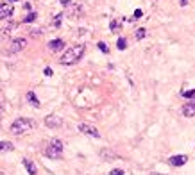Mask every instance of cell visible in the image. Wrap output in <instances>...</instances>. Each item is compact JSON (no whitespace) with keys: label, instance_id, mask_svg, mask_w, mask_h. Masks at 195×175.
<instances>
[{"label":"cell","instance_id":"9","mask_svg":"<svg viewBox=\"0 0 195 175\" xmlns=\"http://www.w3.org/2000/svg\"><path fill=\"white\" fill-rule=\"evenodd\" d=\"M168 163L172 166H183V164L188 163V156H184V154H179V156H172L168 159Z\"/></svg>","mask_w":195,"mask_h":175},{"label":"cell","instance_id":"31","mask_svg":"<svg viewBox=\"0 0 195 175\" xmlns=\"http://www.w3.org/2000/svg\"><path fill=\"white\" fill-rule=\"evenodd\" d=\"M0 116H2V113H0Z\"/></svg>","mask_w":195,"mask_h":175},{"label":"cell","instance_id":"30","mask_svg":"<svg viewBox=\"0 0 195 175\" xmlns=\"http://www.w3.org/2000/svg\"><path fill=\"white\" fill-rule=\"evenodd\" d=\"M7 2H18V0H7Z\"/></svg>","mask_w":195,"mask_h":175},{"label":"cell","instance_id":"5","mask_svg":"<svg viewBox=\"0 0 195 175\" xmlns=\"http://www.w3.org/2000/svg\"><path fill=\"white\" fill-rule=\"evenodd\" d=\"M79 130L86 136H91V138H100V132L93 127V125H88V123H81L79 125Z\"/></svg>","mask_w":195,"mask_h":175},{"label":"cell","instance_id":"14","mask_svg":"<svg viewBox=\"0 0 195 175\" xmlns=\"http://www.w3.org/2000/svg\"><path fill=\"white\" fill-rule=\"evenodd\" d=\"M16 27V23H9L7 27H4V29H0V38H7L9 34H11V30Z\"/></svg>","mask_w":195,"mask_h":175},{"label":"cell","instance_id":"26","mask_svg":"<svg viewBox=\"0 0 195 175\" xmlns=\"http://www.w3.org/2000/svg\"><path fill=\"white\" fill-rule=\"evenodd\" d=\"M43 73H45L47 77H50V75H52V68H45V70H43Z\"/></svg>","mask_w":195,"mask_h":175},{"label":"cell","instance_id":"22","mask_svg":"<svg viewBox=\"0 0 195 175\" xmlns=\"http://www.w3.org/2000/svg\"><path fill=\"white\" fill-rule=\"evenodd\" d=\"M184 98H195V89H190V91H184L183 93Z\"/></svg>","mask_w":195,"mask_h":175},{"label":"cell","instance_id":"12","mask_svg":"<svg viewBox=\"0 0 195 175\" xmlns=\"http://www.w3.org/2000/svg\"><path fill=\"white\" fill-rule=\"evenodd\" d=\"M23 166H25V170H27V173H29V175H36V173H38L36 164L30 161V159H23Z\"/></svg>","mask_w":195,"mask_h":175},{"label":"cell","instance_id":"4","mask_svg":"<svg viewBox=\"0 0 195 175\" xmlns=\"http://www.w3.org/2000/svg\"><path fill=\"white\" fill-rule=\"evenodd\" d=\"M25 45H27V39H25V38H16V39H13V43H11V47L7 48V52H9V54L22 52V50L25 48Z\"/></svg>","mask_w":195,"mask_h":175},{"label":"cell","instance_id":"29","mask_svg":"<svg viewBox=\"0 0 195 175\" xmlns=\"http://www.w3.org/2000/svg\"><path fill=\"white\" fill-rule=\"evenodd\" d=\"M149 175H163V173H156V172H152V173H149Z\"/></svg>","mask_w":195,"mask_h":175},{"label":"cell","instance_id":"19","mask_svg":"<svg viewBox=\"0 0 195 175\" xmlns=\"http://www.w3.org/2000/svg\"><path fill=\"white\" fill-rule=\"evenodd\" d=\"M116 47H118V50H125V48H127V39H125V38H120V39L116 41Z\"/></svg>","mask_w":195,"mask_h":175},{"label":"cell","instance_id":"7","mask_svg":"<svg viewBox=\"0 0 195 175\" xmlns=\"http://www.w3.org/2000/svg\"><path fill=\"white\" fill-rule=\"evenodd\" d=\"M9 16H13V5L9 2L0 4V20H7Z\"/></svg>","mask_w":195,"mask_h":175},{"label":"cell","instance_id":"28","mask_svg":"<svg viewBox=\"0 0 195 175\" xmlns=\"http://www.w3.org/2000/svg\"><path fill=\"white\" fill-rule=\"evenodd\" d=\"M179 4H181V5H183V7H184V5H186V4H188V2H186V0H179Z\"/></svg>","mask_w":195,"mask_h":175},{"label":"cell","instance_id":"23","mask_svg":"<svg viewBox=\"0 0 195 175\" xmlns=\"http://www.w3.org/2000/svg\"><path fill=\"white\" fill-rule=\"evenodd\" d=\"M61 18H63V14H56L54 22H52V25H54V27H59V25H61Z\"/></svg>","mask_w":195,"mask_h":175},{"label":"cell","instance_id":"18","mask_svg":"<svg viewBox=\"0 0 195 175\" xmlns=\"http://www.w3.org/2000/svg\"><path fill=\"white\" fill-rule=\"evenodd\" d=\"M136 39H143V38H145L147 36V29H143V27H140V29H136Z\"/></svg>","mask_w":195,"mask_h":175},{"label":"cell","instance_id":"17","mask_svg":"<svg viewBox=\"0 0 195 175\" xmlns=\"http://www.w3.org/2000/svg\"><path fill=\"white\" fill-rule=\"evenodd\" d=\"M109 29H111V32H120V29H122V23L118 22V20H111V23H109Z\"/></svg>","mask_w":195,"mask_h":175},{"label":"cell","instance_id":"20","mask_svg":"<svg viewBox=\"0 0 195 175\" xmlns=\"http://www.w3.org/2000/svg\"><path fill=\"white\" fill-rule=\"evenodd\" d=\"M97 47H99V50H100V52H104V54H109V47H107V45L104 43V41H99V45H97Z\"/></svg>","mask_w":195,"mask_h":175},{"label":"cell","instance_id":"10","mask_svg":"<svg viewBox=\"0 0 195 175\" xmlns=\"http://www.w3.org/2000/svg\"><path fill=\"white\" fill-rule=\"evenodd\" d=\"M183 116H186V118L195 116V102H186L183 106Z\"/></svg>","mask_w":195,"mask_h":175},{"label":"cell","instance_id":"13","mask_svg":"<svg viewBox=\"0 0 195 175\" xmlns=\"http://www.w3.org/2000/svg\"><path fill=\"white\" fill-rule=\"evenodd\" d=\"M27 100H29V104L34 106V107H39V106H41V104H39V100H38V97L34 95V91H29V93H27Z\"/></svg>","mask_w":195,"mask_h":175},{"label":"cell","instance_id":"21","mask_svg":"<svg viewBox=\"0 0 195 175\" xmlns=\"http://www.w3.org/2000/svg\"><path fill=\"white\" fill-rule=\"evenodd\" d=\"M36 16H38L36 13H29V14L23 18V22H25V23H30V22H34V20H36Z\"/></svg>","mask_w":195,"mask_h":175},{"label":"cell","instance_id":"25","mask_svg":"<svg viewBox=\"0 0 195 175\" xmlns=\"http://www.w3.org/2000/svg\"><path fill=\"white\" fill-rule=\"evenodd\" d=\"M109 175H124V172H122L120 168H115V170H111V173Z\"/></svg>","mask_w":195,"mask_h":175},{"label":"cell","instance_id":"6","mask_svg":"<svg viewBox=\"0 0 195 175\" xmlns=\"http://www.w3.org/2000/svg\"><path fill=\"white\" fill-rule=\"evenodd\" d=\"M45 125L50 127V129H59L61 125H63V120H61L59 116H56V115H50V116L45 118Z\"/></svg>","mask_w":195,"mask_h":175},{"label":"cell","instance_id":"32","mask_svg":"<svg viewBox=\"0 0 195 175\" xmlns=\"http://www.w3.org/2000/svg\"><path fill=\"white\" fill-rule=\"evenodd\" d=\"M0 175H4V173H0Z\"/></svg>","mask_w":195,"mask_h":175},{"label":"cell","instance_id":"24","mask_svg":"<svg viewBox=\"0 0 195 175\" xmlns=\"http://www.w3.org/2000/svg\"><path fill=\"white\" fill-rule=\"evenodd\" d=\"M141 14H143V11H141V9H136V11H134V14H132V20H138V18H141Z\"/></svg>","mask_w":195,"mask_h":175},{"label":"cell","instance_id":"8","mask_svg":"<svg viewBox=\"0 0 195 175\" xmlns=\"http://www.w3.org/2000/svg\"><path fill=\"white\" fill-rule=\"evenodd\" d=\"M66 9H68V11H66L68 18H79L81 14H83V7L77 5V4H70Z\"/></svg>","mask_w":195,"mask_h":175},{"label":"cell","instance_id":"16","mask_svg":"<svg viewBox=\"0 0 195 175\" xmlns=\"http://www.w3.org/2000/svg\"><path fill=\"white\" fill-rule=\"evenodd\" d=\"M14 147L11 141H0V152H11Z\"/></svg>","mask_w":195,"mask_h":175},{"label":"cell","instance_id":"2","mask_svg":"<svg viewBox=\"0 0 195 175\" xmlns=\"http://www.w3.org/2000/svg\"><path fill=\"white\" fill-rule=\"evenodd\" d=\"M36 127V121L34 120H30V118H18L11 123V132L13 134H25V132L29 130H32Z\"/></svg>","mask_w":195,"mask_h":175},{"label":"cell","instance_id":"1","mask_svg":"<svg viewBox=\"0 0 195 175\" xmlns=\"http://www.w3.org/2000/svg\"><path fill=\"white\" fill-rule=\"evenodd\" d=\"M84 50H86V47H84V45H75V47L68 48L66 52L63 54V57L59 59V63H61V65H66V66L75 65L77 61L84 56Z\"/></svg>","mask_w":195,"mask_h":175},{"label":"cell","instance_id":"15","mask_svg":"<svg viewBox=\"0 0 195 175\" xmlns=\"http://www.w3.org/2000/svg\"><path fill=\"white\" fill-rule=\"evenodd\" d=\"M100 157H104L106 161H113V159H116V154L111 152V150H102L100 152Z\"/></svg>","mask_w":195,"mask_h":175},{"label":"cell","instance_id":"11","mask_svg":"<svg viewBox=\"0 0 195 175\" xmlns=\"http://www.w3.org/2000/svg\"><path fill=\"white\" fill-rule=\"evenodd\" d=\"M48 48L52 50V52H57V50H63L65 48V41L63 39H52L48 43Z\"/></svg>","mask_w":195,"mask_h":175},{"label":"cell","instance_id":"27","mask_svg":"<svg viewBox=\"0 0 195 175\" xmlns=\"http://www.w3.org/2000/svg\"><path fill=\"white\" fill-rule=\"evenodd\" d=\"M59 2H61V5H63V7H68L72 2H70V0H59Z\"/></svg>","mask_w":195,"mask_h":175},{"label":"cell","instance_id":"3","mask_svg":"<svg viewBox=\"0 0 195 175\" xmlns=\"http://www.w3.org/2000/svg\"><path fill=\"white\" fill-rule=\"evenodd\" d=\"M61 154H63V143L59 139H52L48 143V147L45 148V156L48 159H59Z\"/></svg>","mask_w":195,"mask_h":175}]
</instances>
